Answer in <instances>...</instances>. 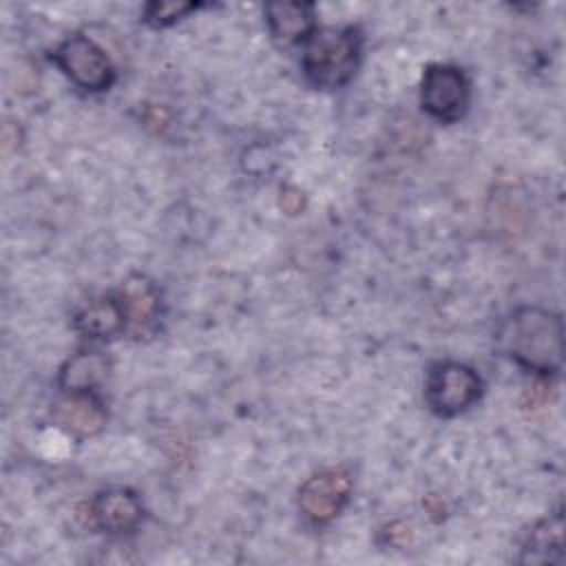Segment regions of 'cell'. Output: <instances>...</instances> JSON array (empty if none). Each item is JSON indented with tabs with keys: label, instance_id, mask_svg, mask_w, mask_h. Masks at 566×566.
<instances>
[{
	"label": "cell",
	"instance_id": "cell-1",
	"mask_svg": "<svg viewBox=\"0 0 566 566\" xmlns=\"http://www.w3.org/2000/svg\"><path fill=\"white\" fill-rule=\"evenodd\" d=\"M502 356L539 378L557 376L564 360V321L539 305H522L502 318L495 332Z\"/></svg>",
	"mask_w": 566,
	"mask_h": 566
},
{
	"label": "cell",
	"instance_id": "cell-2",
	"mask_svg": "<svg viewBox=\"0 0 566 566\" xmlns=\"http://www.w3.org/2000/svg\"><path fill=\"white\" fill-rule=\"evenodd\" d=\"M363 31L354 24L318 27L303 44L301 71L318 91L345 88L358 73Z\"/></svg>",
	"mask_w": 566,
	"mask_h": 566
},
{
	"label": "cell",
	"instance_id": "cell-3",
	"mask_svg": "<svg viewBox=\"0 0 566 566\" xmlns=\"http://www.w3.org/2000/svg\"><path fill=\"white\" fill-rule=\"evenodd\" d=\"M51 62L84 93H104L117 80V71L108 53L84 33H71L60 40L51 51Z\"/></svg>",
	"mask_w": 566,
	"mask_h": 566
},
{
	"label": "cell",
	"instance_id": "cell-4",
	"mask_svg": "<svg viewBox=\"0 0 566 566\" xmlns=\"http://www.w3.org/2000/svg\"><path fill=\"white\" fill-rule=\"evenodd\" d=\"M484 391L482 376L467 363L438 360L427 369L424 402L438 418H455L469 411Z\"/></svg>",
	"mask_w": 566,
	"mask_h": 566
},
{
	"label": "cell",
	"instance_id": "cell-5",
	"mask_svg": "<svg viewBox=\"0 0 566 566\" xmlns=\"http://www.w3.org/2000/svg\"><path fill=\"white\" fill-rule=\"evenodd\" d=\"M471 104V80L455 64H429L420 80V106L440 122L455 124L462 119Z\"/></svg>",
	"mask_w": 566,
	"mask_h": 566
},
{
	"label": "cell",
	"instance_id": "cell-6",
	"mask_svg": "<svg viewBox=\"0 0 566 566\" xmlns=\"http://www.w3.org/2000/svg\"><path fill=\"white\" fill-rule=\"evenodd\" d=\"M352 491L354 480L345 467L323 469L301 484L298 511L314 526L329 524L343 513L352 497Z\"/></svg>",
	"mask_w": 566,
	"mask_h": 566
},
{
	"label": "cell",
	"instance_id": "cell-7",
	"mask_svg": "<svg viewBox=\"0 0 566 566\" xmlns=\"http://www.w3.org/2000/svg\"><path fill=\"white\" fill-rule=\"evenodd\" d=\"M80 515L86 520L88 528L104 531L111 535H126L135 533L144 524L146 509L142 497L133 489L111 486L97 491L84 504V513Z\"/></svg>",
	"mask_w": 566,
	"mask_h": 566
},
{
	"label": "cell",
	"instance_id": "cell-8",
	"mask_svg": "<svg viewBox=\"0 0 566 566\" xmlns=\"http://www.w3.org/2000/svg\"><path fill=\"white\" fill-rule=\"evenodd\" d=\"M117 301L122 305V314H124V336L130 338H144L150 336L161 318V290L159 285L144 276V274H130L117 290Z\"/></svg>",
	"mask_w": 566,
	"mask_h": 566
},
{
	"label": "cell",
	"instance_id": "cell-9",
	"mask_svg": "<svg viewBox=\"0 0 566 566\" xmlns=\"http://www.w3.org/2000/svg\"><path fill=\"white\" fill-rule=\"evenodd\" d=\"M51 418L64 433L84 440L106 429L108 409L97 391H62L51 407Z\"/></svg>",
	"mask_w": 566,
	"mask_h": 566
},
{
	"label": "cell",
	"instance_id": "cell-10",
	"mask_svg": "<svg viewBox=\"0 0 566 566\" xmlns=\"http://www.w3.org/2000/svg\"><path fill=\"white\" fill-rule=\"evenodd\" d=\"M270 38L279 46H303L318 29L312 2H270L263 9Z\"/></svg>",
	"mask_w": 566,
	"mask_h": 566
},
{
	"label": "cell",
	"instance_id": "cell-11",
	"mask_svg": "<svg viewBox=\"0 0 566 566\" xmlns=\"http://www.w3.org/2000/svg\"><path fill=\"white\" fill-rule=\"evenodd\" d=\"M73 329L91 340H108L115 336H124L126 323L117 294L108 292L77 307V312L73 314Z\"/></svg>",
	"mask_w": 566,
	"mask_h": 566
},
{
	"label": "cell",
	"instance_id": "cell-12",
	"mask_svg": "<svg viewBox=\"0 0 566 566\" xmlns=\"http://www.w3.org/2000/svg\"><path fill=\"white\" fill-rule=\"evenodd\" d=\"M520 564H562L564 562V513L557 509L537 520L520 546Z\"/></svg>",
	"mask_w": 566,
	"mask_h": 566
},
{
	"label": "cell",
	"instance_id": "cell-13",
	"mask_svg": "<svg viewBox=\"0 0 566 566\" xmlns=\"http://www.w3.org/2000/svg\"><path fill=\"white\" fill-rule=\"evenodd\" d=\"M111 371V360L99 349H80L57 371L60 391H97Z\"/></svg>",
	"mask_w": 566,
	"mask_h": 566
},
{
	"label": "cell",
	"instance_id": "cell-14",
	"mask_svg": "<svg viewBox=\"0 0 566 566\" xmlns=\"http://www.w3.org/2000/svg\"><path fill=\"white\" fill-rule=\"evenodd\" d=\"M197 9H201L199 2H177V0H166V2H148L142 11V20L153 27V29H166L177 24L179 20L188 18L190 13H195Z\"/></svg>",
	"mask_w": 566,
	"mask_h": 566
},
{
	"label": "cell",
	"instance_id": "cell-15",
	"mask_svg": "<svg viewBox=\"0 0 566 566\" xmlns=\"http://www.w3.org/2000/svg\"><path fill=\"white\" fill-rule=\"evenodd\" d=\"M385 535H387V542L391 546H405L411 537V526H407L405 522H394V524L387 526Z\"/></svg>",
	"mask_w": 566,
	"mask_h": 566
}]
</instances>
